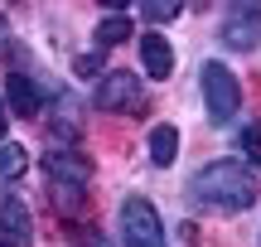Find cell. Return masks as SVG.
<instances>
[{
  "mask_svg": "<svg viewBox=\"0 0 261 247\" xmlns=\"http://www.w3.org/2000/svg\"><path fill=\"white\" fill-rule=\"evenodd\" d=\"M5 107L15 116H39V107H44V97H39V83L24 73H10L5 78Z\"/></svg>",
  "mask_w": 261,
  "mask_h": 247,
  "instance_id": "cell-9",
  "label": "cell"
},
{
  "mask_svg": "<svg viewBox=\"0 0 261 247\" xmlns=\"http://www.w3.org/2000/svg\"><path fill=\"white\" fill-rule=\"evenodd\" d=\"M130 34H136V29H130V15H126V10H112V15H102V24L92 29L97 48H116V44H126Z\"/></svg>",
  "mask_w": 261,
  "mask_h": 247,
  "instance_id": "cell-12",
  "label": "cell"
},
{
  "mask_svg": "<svg viewBox=\"0 0 261 247\" xmlns=\"http://www.w3.org/2000/svg\"><path fill=\"white\" fill-rule=\"evenodd\" d=\"M24 170H29V151L19 141H0V184L19 180Z\"/></svg>",
  "mask_w": 261,
  "mask_h": 247,
  "instance_id": "cell-14",
  "label": "cell"
},
{
  "mask_svg": "<svg viewBox=\"0 0 261 247\" xmlns=\"http://www.w3.org/2000/svg\"><path fill=\"white\" fill-rule=\"evenodd\" d=\"M5 126H10V107H5V97H0V141H5Z\"/></svg>",
  "mask_w": 261,
  "mask_h": 247,
  "instance_id": "cell-18",
  "label": "cell"
},
{
  "mask_svg": "<svg viewBox=\"0 0 261 247\" xmlns=\"http://www.w3.org/2000/svg\"><path fill=\"white\" fill-rule=\"evenodd\" d=\"M242 155L261 170V126H247V131H242Z\"/></svg>",
  "mask_w": 261,
  "mask_h": 247,
  "instance_id": "cell-16",
  "label": "cell"
},
{
  "mask_svg": "<svg viewBox=\"0 0 261 247\" xmlns=\"http://www.w3.org/2000/svg\"><path fill=\"white\" fill-rule=\"evenodd\" d=\"M198 78H203V107H208V116H213L218 126L232 121V116L242 112V83H237V73L213 58V63H203Z\"/></svg>",
  "mask_w": 261,
  "mask_h": 247,
  "instance_id": "cell-2",
  "label": "cell"
},
{
  "mask_svg": "<svg viewBox=\"0 0 261 247\" xmlns=\"http://www.w3.org/2000/svg\"><path fill=\"white\" fill-rule=\"evenodd\" d=\"M140 68H145V78H169L174 73V48H169V39L160 29L140 34Z\"/></svg>",
  "mask_w": 261,
  "mask_h": 247,
  "instance_id": "cell-8",
  "label": "cell"
},
{
  "mask_svg": "<svg viewBox=\"0 0 261 247\" xmlns=\"http://www.w3.org/2000/svg\"><path fill=\"white\" fill-rule=\"evenodd\" d=\"M189 194H194V204L213 213H242L256 204V175L237 160H213L189 180Z\"/></svg>",
  "mask_w": 261,
  "mask_h": 247,
  "instance_id": "cell-1",
  "label": "cell"
},
{
  "mask_svg": "<svg viewBox=\"0 0 261 247\" xmlns=\"http://www.w3.org/2000/svg\"><path fill=\"white\" fill-rule=\"evenodd\" d=\"M0 247H34V218H29V204L5 194L0 199Z\"/></svg>",
  "mask_w": 261,
  "mask_h": 247,
  "instance_id": "cell-6",
  "label": "cell"
},
{
  "mask_svg": "<svg viewBox=\"0 0 261 247\" xmlns=\"http://www.w3.org/2000/svg\"><path fill=\"white\" fill-rule=\"evenodd\" d=\"M121 242L126 247H165V223H160V209L140 194H130L121 204Z\"/></svg>",
  "mask_w": 261,
  "mask_h": 247,
  "instance_id": "cell-3",
  "label": "cell"
},
{
  "mask_svg": "<svg viewBox=\"0 0 261 247\" xmlns=\"http://www.w3.org/2000/svg\"><path fill=\"white\" fill-rule=\"evenodd\" d=\"M77 131H83V121H77V102H73V97H58V102H54V121H48V136H54L58 151H63V136L77 141Z\"/></svg>",
  "mask_w": 261,
  "mask_h": 247,
  "instance_id": "cell-10",
  "label": "cell"
},
{
  "mask_svg": "<svg viewBox=\"0 0 261 247\" xmlns=\"http://www.w3.org/2000/svg\"><path fill=\"white\" fill-rule=\"evenodd\" d=\"M48 199H54L58 218H83V209H87V199H83V189H77V184H58V180H48Z\"/></svg>",
  "mask_w": 261,
  "mask_h": 247,
  "instance_id": "cell-13",
  "label": "cell"
},
{
  "mask_svg": "<svg viewBox=\"0 0 261 247\" xmlns=\"http://www.w3.org/2000/svg\"><path fill=\"white\" fill-rule=\"evenodd\" d=\"M174 155H179V131L169 121H160L155 131H150V165H155V170H169Z\"/></svg>",
  "mask_w": 261,
  "mask_h": 247,
  "instance_id": "cell-11",
  "label": "cell"
},
{
  "mask_svg": "<svg viewBox=\"0 0 261 247\" xmlns=\"http://www.w3.org/2000/svg\"><path fill=\"white\" fill-rule=\"evenodd\" d=\"M73 247H112V238H107L102 228H83V233H77V242H73Z\"/></svg>",
  "mask_w": 261,
  "mask_h": 247,
  "instance_id": "cell-17",
  "label": "cell"
},
{
  "mask_svg": "<svg viewBox=\"0 0 261 247\" xmlns=\"http://www.w3.org/2000/svg\"><path fill=\"white\" fill-rule=\"evenodd\" d=\"M218 39H223L232 54H247L261 39V0H237V5H227L223 24H218Z\"/></svg>",
  "mask_w": 261,
  "mask_h": 247,
  "instance_id": "cell-5",
  "label": "cell"
},
{
  "mask_svg": "<svg viewBox=\"0 0 261 247\" xmlns=\"http://www.w3.org/2000/svg\"><path fill=\"white\" fill-rule=\"evenodd\" d=\"M184 15V5L179 0H155V5H145V19H155V24H165V19Z\"/></svg>",
  "mask_w": 261,
  "mask_h": 247,
  "instance_id": "cell-15",
  "label": "cell"
},
{
  "mask_svg": "<svg viewBox=\"0 0 261 247\" xmlns=\"http://www.w3.org/2000/svg\"><path fill=\"white\" fill-rule=\"evenodd\" d=\"M44 175L48 180H58V184H77V189H87V180H92V165L83 160L77 151H48L44 155Z\"/></svg>",
  "mask_w": 261,
  "mask_h": 247,
  "instance_id": "cell-7",
  "label": "cell"
},
{
  "mask_svg": "<svg viewBox=\"0 0 261 247\" xmlns=\"http://www.w3.org/2000/svg\"><path fill=\"white\" fill-rule=\"evenodd\" d=\"M92 102L102 107V112L136 116L140 107H145V87H140V78H136V73H126V68H112V73H102V78H97Z\"/></svg>",
  "mask_w": 261,
  "mask_h": 247,
  "instance_id": "cell-4",
  "label": "cell"
}]
</instances>
